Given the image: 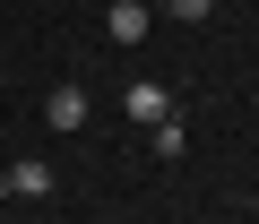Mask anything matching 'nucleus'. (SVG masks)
Returning <instances> with one entry per match:
<instances>
[{
  "mask_svg": "<svg viewBox=\"0 0 259 224\" xmlns=\"http://www.w3.org/2000/svg\"><path fill=\"white\" fill-rule=\"evenodd\" d=\"M44 130H61V138L87 130V86H52V95H44Z\"/></svg>",
  "mask_w": 259,
  "mask_h": 224,
  "instance_id": "f257e3e1",
  "label": "nucleus"
},
{
  "mask_svg": "<svg viewBox=\"0 0 259 224\" xmlns=\"http://www.w3.org/2000/svg\"><path fill=\"white\" fill-rule=\"evenodd\" d=\"M0 190H18V198H52V190H61V173H52L44 155H18L9 173H0Z\"/></svg>",
  "mask_w": 259,
  "mask_h": 224,
  "instance_id": "f03ea898",
  "label": "nucleus"
},
{
  "mask_svg": "<svg viewBox=\"0 0 259 224\" xmlns=\"http://www.w3.org/2000/svg\"><path fill=\"white\" fill-rule=\"evenodd\" d=\"M121 112H130V121H147V130H156V121H173V95H164L156 78H130V95H121Z\"/></svg>",
  "mask_w": 259,
  "mask_h": 224,
  "instance_id": "7ed1b4c3",
  "label": "nucleus"
},
{
  "mask_svg": "<svg viewBox=\"0 0 259 224\" xmlns=\"http://www.w3.org/2000/svg\"><path fill=\"white\" fill-rule=\"evenodd\" d=\"M147 26H156L147 0H112V9H104V35H112V43H147Z\"/></svg>",
  "mask_w": 259,
  "mask_h": 224,
  "instance_id": "20e7f679",
  "label": "nucleus"
},
{
  "mask_svg": "<svg viewBox=\"0 0 259 224\" xmlns=\"http://www.w3.org/2000/svg\"><path fill=\"white\" fill-rule=\"evenodd\" d=\"M156 155L182 164V155H190V130H182V121H156Z\"/></svg>",
  "mask_w": 259,
  "mask_h": 224,
  "instance_id": "39448f33",
  "label": "nucleus"
},
{
  "mask_svg": "<svg viewBox=\"0 0 259 224\" xmlns=\"http://www.w3.org/2000/svg\"><path fill=\"white\" fill-rule=\"evenodd\" d=\"M164 9H173V18H182V26H199V18H207V9H216V0H164Z\"/></svg>",
  "mask_w": 259,
  "mask_h": 224,
  "instance_id": "423d86ee",
  "label": "nucleus"
}]
</instances>
